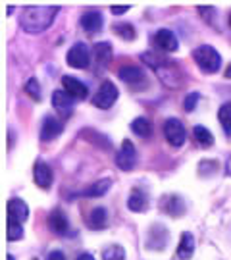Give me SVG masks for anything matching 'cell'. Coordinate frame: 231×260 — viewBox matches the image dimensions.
Here are the masks:
<instances>
[{
	"label": "cell",
	"instance_id": "36",
	"mask_svg": "<svg viewBox=\"0 0 231 260\" xmlns=\"http://www.w3.org/2000/svg\"><path fill=\"white\" fill-rule=\"evenodd\" d=\"M225 77H227V79H231V64L225 68Z\"/></svg>",
	"mask_w": 231,
	"mask_h": 260
},
{
	"label": "cell",
	"instance_id": "10",
	"mask_svg": "<svg viewBox=\"0 0 231 260\" xmlns=\"http://www.w3.org/2000/svg\"><path fill=\"white\" fill-rule=\"evenodd\" d=\"M64 131V121L54 118V116H46L43 125H41V139L48 143V141L56 139L58 135H62Z\"/></svg>",
	"mask_w": 231,
	"mask_h": 260
},
{
	"label": "cell",
	"instance_id": "38",
	"mask_svg": "<svg viewBox=\"0 0 231 260\" xmlns=\"http://www.w3.org/2000/svg\"><path fill=\"white\" fill-rule=\"evenodd\" d=\"M229 27H231V14H229Z\"/></svg>",
	"mask_w": 231,
	"mask_h": 260
},
{
	"label": "cell",
	"instance_id": "34",
	"mask_svg": "<svg viewBox=\"0 0 231 260\" xmlns=\"http://www.w3.org/2000/svg\"><path fill=\"white\" fill-rule=\"evenodd\" d=\"M77 260H94V258H92V254H89V252H83V254L77 256Z\"/></svg>",
	"mask_w": 231,
	"mask_h": 260
},
{
	"label": "cell",
	"instance_id": "13",
	"mask_svg": "<svg viewBox=\"0 0 231 260\" xmlns=\"http://www.w3.org/2000/svg\"><path fill=\"white\" fill-rule=\"evenodd\" d=\"M62 85H64L65 93H70L74 99H87V96H89L87 85L81 83L79 79L72 77V75H64V77H62Z\"/></svg>",
	"mask_w": 231,
	"mask_h": 260
},
{
	"label": "cell",
	"instance_id": "23",
	"mask_svg": "<svg viewBox=\"0 0 231 260\" xmlns=\"http://www.w3.org/2000/svg\"><path fill=\"white\" fill-rule=\"evenodd\" d=\"M129 127L135 135H139V137H148V135L152 133V123H150V120L143 118V116H139V118H135V120L131 121Z\"/></svg>",
	"mask_w": 231,
	"mask_h": 260
},
{
	"label": "cell",
	"instance_id": "14",
	"mask_svg": "<svg viewBox=\"0 0 231 260\" xmlns=\"http://www.w3.org/2000/svg\"><path fill=\"white\" fill-rule=\"evenodd\" d=\"M48 228H50V232H54L56 235H65L68 230H70V222H68V218H65V214L60 210V208H56L52 212L48 214Z\"/></svg>",
	"mask_w": 231,
	"mask_h": 260
},
{
	"label": "cell",
	"instance_id": "30",
	"mask_svg": "<svg viewBox=\"0 0 231 260\" xmlns=\"http://www.w3.org/2000/svg\"><path fill=\"white\" fill-rule=\"evenodd\" d=\"M23 237V228L19 222H14V220H8V239L10 241H19Z\"/></svg>",
	"mask_w": 231,
	"mask_h": 260
},
{
	"label": "cell",
	"instance_id": "2",
	"mask_svg": "<svg viewBox=\"0 0 231 260\" xmlns=\"http://www.w3.org/2000/svg\"><path fill=\"white\" fill-rule=\"evenodd\" d=\"M141 60L145 64L150 66L168 87H179V83H181V74H179V70L176 68V64H172L166 58H160L154 52H143Z\"/></svg>",
	"mask_w": 231,
	"mask_h": 260
},
{
	"label": "cell",
	"instance_id": "5",
	"mask_svg": "<svg viewBox=\"0 0 231 260\" xmlns=\"http://www.w3.org/2000/svg\"><path fill=\"white\" fill-rule=\"evenodd\" d=\"M164 135H166V141L172 145V147H183L185 139H187V133H185L183 123L177 120V118H170L164 123Z\"/></svg>",
	"mask_w": 231,
	"mask_h": 260
},
{
	"label": "cell",
	"instance_id": "12",
	"mask_svg": "<svg viewBox=\"0 0 231 260\" xmlns=\"http://www.w3.org/2000/svg\"><path fill=\"white\" fill-rule=\"evenodd\" d=\"M154 45H156L160 50L164 52H176L179 48V43H177V37L174 35V31L170 29H160L154 35Z\"/></svg>",
	"mask_w": 231,
	"mask_h": 260
},
{
	"label": "cell",
	"instance_id": "33",
	"mask_svg": "<svg viewBox=\"0 0 231 260\" xmlns=\"http://www.w3.org/2000/svg\"><path fill=\"white\" fill-rule=\"evenodd\" d=\"M46 260H65V254L62 251H52Z\"/></svg>",
	"mask_w": 231,
	"mask_h": 260
},
{
	"label": "cell",
	"instance_id": "11",
	"mask_svg": "<svg viewBox=\"0 0 231 260\" xmlns=\"http://www.w3.org/2000/svg\"><path fill=\"white\" fill-rule=\"evenodd\" d=\"M33 179H35V183H37L41 189H50L52 179H54L50 166H48L46 162H43V160H37V162H35V168H33Z\"/></svg>",
	"mask_w": 231,
	"mask_h": 260
},
{
	"label": "cell",
	"instance_id": "21",
	"mask_svg": "<svg viewBox=\"0 0 231 260\" xmlns=\"http://www.w3.org/2000/svg\"><path fill=\"white\" fill-rule=\"evenodd\" d=\"M147 195L141 189H133L129 193V199H127V208L131 212H143V210H147Z\"/></svg>",
	"mask_w": 231,
	"mask_h": 260
},
{
	"label": "cell",
	"instance_id": "18",
	"mask_svg": "<svg viewBox=\"0 0 231 260\" xmlns=\"http://www.w3.org/2000/svg\"><path fill=\"white\" fill-rule=\"evenodd\" d=\"M160 208L164 210L170 216H181L185 212V205H183V199L177 195H168L162 197L160 201Z\"/></svg>",
	"mask_w": 231,
	"mask_h": 260
},
{
	"label": "cell",
	"instance_id": "25",
	"mask_svg": "<svg viewBox=\"0 0 231 260\" xmlns=\"http://www.w3.org/2000/svg\"><path fill=\"white\" fill-rule=\"evenodd\" d=\"M193 137H194V141H196L199 145H203V147H210V145H214V135L206 129V127H203V125H194Z\"/></svg>",
	"mask_w": 231,
	"mask_h": 260
},
{
	"label": "cell",
	"instance_id": "20",
	"mask_svg": "<svg viewBox=\"0 0 231 260\" xmlns=\"http://www.w3.org/2000/svg\"><path fill=\"white\" fill-rule=\"evenodd\" d=\"M87 223H89V228L91 230H102V228H106V223H108V212H106V208H92L91 214H89V218H87Z\"/></svg>",
	"mask_w": 231,
	"mask_h": 260
},
{
	"label": "cell",
	"instance_id": "27",
	"mask_svg": "<svg viewBox=\"0 0 231 260\" xmlns=\"http://www.w3.org/2000/svg\"><path fill=\"white\" fill-rule=\"evenodd\" d=\"M114 31H116V35H120L125 41H133L137 37V31L131 23H118V25H114Z\"/></svg>",
	"mask_w": 231,
	"mask_h": 260
},
{
	"label": "cell",
	"instance_id": "32",
	"mask_svg": "<svg viewBox=\"0 0 231 260\" xmlns=\"http://www.w3.org/2000/svg\"><path fill=\"white\" fill-rule=\"evenodd\" d=\"M112 14H116V16H121V14H125L127 10H129V4H121V6H112Z\"/></svg>",
	"mask_w": 231,
	"mask_h": 260
},
{
	"label": "cell",
	"instance_id": "15",
	"mask_svg": "<svg viewBox=\"0 0 231 260\" xmlns=\"http://www.w3.org/2000/svg\"><path fill=\"white\" fill-rule=\"evenodd\" d=\"M29 218V206L21 199H12L8 203V220L23 223Z\"/></svg>",
	"mask_w": 231,
	"mask_h": 260
},
{
	"label": "cell",
	"instance_id": "3",
	"mask_svg": "<svg viewBox=\"0 0 231 260\" xmlns=\"http://www.w3.org/2000/svg\"><path fill=\"white\" fill-rule=\"evenodd\" d=\"M193 58L204 74H216L220 70V66H222V56L210 45H201V47L194 48Z\"/></svg>",
	"mask_w": 231,
	"mask_h": 260
},
{
	"label": "cell",
	"instance_id": "1",
	"mask_svg": "<svg viewBox=\"0 0 231 260\" xmlns=\"http://www.w3.org/2000/svg\"><path fill=\"white\" fill-rule=\"evenodd\" d=\"M56 6H27L19 16V25L25 33H43L54 21Z\"/></svg>",
	"mask_w": 231,
	"mask_h": 260
},
{
	"label": "cell",
	"instance_id": "29",
	"mask_svg": "<svg viewBox=\"0 0 231 260\" xmlns=\"http://www.w3.org/2000/svg\"><path fill=\"white\" fill-rule=\"evenodd\" d=\"M218 120L222 123V127L225 131H231V103H225L218 110Z\"/></svg>",
	"mask_w": 231,
	"mask_h": 260
},
{
	"label": "cell",
	"instance_id": "24",
	"mask_svg": "<svg viewBox=\"0 0 231 260\" xmlns=\"http://www.w3.org/2000/svg\"><path fill=\"white\" fill-rule=\"evenodd\" d=\"M94 60H96L98 64H110V60H112L110 43H96V45H94Z\"/></svg>",
	"mask_w": 231,
	"mask_h": 260
},
{
	"label": "cell",
	"instance_id": "22",
	"mask_svg": "<svg viewBox=\"0 0 231 260\" xmlns=\"http://www.w3.org/2000/svg\"><path fill=\"white\" fill-rule=\"evenodd\" d=\"M112 187V179L110 177H104V179H98L83 191L85 197H102L104 193H108V189Z\"/></svg>",
	"mask_w": 231,
	"mask_h": 260
},
{
	"label": "cell",
	"instance_id": "17",
	"mask_svg": "<svg viewBox=\"0 0 231 260\" xmlns=\"http://www.w3.org/2000/svg\"><path fill=\"white\" fill-rule=\"evenodd\" d=\"M166 241H168L166 228H160V225H154L150 230V233L147 235V247L148 249H154V251L166 249Z\"/></svg>",
	"mask_w": 231,
	"mask_h": 260
},
{
	"label": "cell",
	"instance_id": "39",
	"mask_svg": "<svg viewBox=\"0 0 231 260\" xmlns=\"http://www.w3.org/2000/svg\"><path fill=\"white\" fill-rule=\"evenodd\" d=\"M33 260H37V258H33Z\"/></svg>",
	"mask_w": 231,
	"mask_h": 260
},
{
	"label": "cell",
	"instance_id": "9",
	"mask_svg": "<svg viewBox=\"0 0 231 260\" xmlns=\"http://www.w3.org/2000/svg\"><path fill=\"white\" fill-rule=\"evenodd\" d=\"M72 99H74V96L70 93H65L64 89L52 93V106H54V110L60 114L62 120L70 118V116L74 114V101H72Z\"/></svg>",
	"mask_w": 231,
	"mask_h": 260
},
{
	"label": "cell",
	"instance_id": "6",
	"mask_svg": "<svg viewBox=\"0 0 231 260\" xmlns=\"http://www.w3.org/2000/svg\"><path fill=\"white\" fill-rule=\"evenodd\" d=\"M120 79L123 81L125 85H129L133 89H143V87H147V74L139 68V66H123L120 68Z\"/></svg>",
	"mask_w": 231,
	"mask_h": 260
},
{
	"label": "cell",
	"instance_id": "35",
	"mask_svg": "<svg viewBox=\"0 0 231 260\" xmlns=\"http://www.w3.org/2000/svg\"><path fill=\"white\" fill-rule=\"evenodd\" d=\"M225 174H229V176H231V158L225 162Z\"/></svg>",
	"mask_w": 231,
	"mask_h": 260
},
{
	"label": "cell",
	"instance_id": "19",
	"mask_svg": "<svg viewBox=\"0 0 231 260\" xmlns=\"http://www.w3.org/2000/svg\"><path fill=\"white\" fill-rule=\"evenodd\" d=\"M193 252H194V237H193V233L185 232L183 235H181V239H179L176 256H177V260H191Z\"/></svg>",
	"mask_w": 231,
	"mask_h": 260
},
{
	"label": "cell",
	"instance_id": "16",
	"mask_svg": "<svg viewBox=\"0 0 231 260\" xmlns=\"http://www.w3.org/2000/svg\"><path fill=\"white\" fill-rule=\"evenodd\" d=\"M102 14L98 10H87L83 16H81V27L87 31V33H96L102 29Z\"/></svg>",
	"mask_w": 231,
	"mask_h": 260
},
{
	"label": "cell",
	"instance_id": "26",
	"mask_svg": "<svg viewBox=\"0 0 231 260\" xmlns=\"http://www.w3.org/2000/svg\"><path fill=\"white\" fill-rule=\"evenodd\" d=\"M102 260H125V249L121 245H110L102 251Z\"/></svg>",
	"mask_w": 231,
	"mask_h": 260
},
{
	"label": "cell",
	"instance_id": "4",
	"mask_svg": "<svg viewBox=\"0 0 231 260\" xmlns=\"http://www.w3.org/2000/svg\"><path fill=\"white\" fill-rule=\"evenodd\" d=\"M118 87L112 83V81H104L101 85V89L96 91V94L92 96V104L96 106V108H102V110H108L110 106H114V103L118 101Z\"/></svg>",
	"mask_w": 231,
	"mask_h": 260
},
{
	"label": "cell",
	"instance_id": "37",
	"mask_svg": "<svg viewBox=\"0 0 231 260\" xmlns=\"http://www.w3.org/2000/svg\"><path fill=\"white\" fill-rule=\"evenodd\" d=\"M6 260H16V258H14V256H12V254H8V258H6Z\"/></svg>",
	"mask_w": 231,
	"mask_h": 260
},
{
	"label": "cell",
	"instance_id": "8",
	"mask_svg": "<svg viewBox=\"0 0 231 260\" xmlns=\"http://www.w3.org/2000/svg\"><path fill=\"white\" fill-rule=\"evenodd\" d=\"M91 54H89V48L85 43H75L74 47L68 50V66H72L75 70H83L89 66V60Z\"/></svg>",
	"mask_w": 231,
	"mask_h": 260
},
{
	"label": "cell",
	"instance_id": "28",
	"mask_svg": "<svg viewBox=\"0 0 231 260\" xmlns=\"http://www.w3.org/2000/svg\"><path fill=\"white\" fill-rule=\"evenodd\" d=\"M25 94H29L35 103H41L43 94H41V85H39L37 77H31L27 83H25Z\"/></svg>",
	"mask_w": 231,
	"mask_h": 260
},
{
	"label": "cell",
	"instance_id": "7",
	"mask_svg": "<svg viewBox=\"0 0 231 260\" xmlns=\"http://www.w3.org/2000/svg\"><path fill=\"white\" fill-rule=\"evenodd\" d=\"M116 164L123 172H129L137 164V150H135V147H133V143L129 139H125L121 143V149L116 154Z\"/></svg>",
	"mask_w": 231,
	"mask_h": 260
},
{
	"label": "cell",
	"instance_id": "31",
	"mask_svg": "<svg viewBox=\"0 0 231 260\" xmlns=\"http://www.w3.org/2000/svg\"><path fill=\"white\" fill-rule=\"evenodd\" d=\"M196 103H199V94L196 93H191V94H187V99H185V112H193L194 110V106H196Z\"/></svg>",
	"mask_w": 231,
	"mask_h": 260
}]
</instances>
